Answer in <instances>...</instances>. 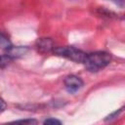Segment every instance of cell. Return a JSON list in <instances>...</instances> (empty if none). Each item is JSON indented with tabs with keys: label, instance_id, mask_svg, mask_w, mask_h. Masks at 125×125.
Wrapping results in <instances>:
<instances>
[{
	"label": "cell",
	"instance_id": "obj_1",
	"mask_svg": "<svg viewBox=\"0 0 125 125\" xmlns=\"http://www.w3.org/2000/svg\"><path fill=\"white\" fill-rule=\"evenodd\" d=\"M110 61H111L110 54L104 51H99V52L86 54L83 63L89 71L97 72L103 69L104 67H105L106 65H108Z\"/></svg>",
	"mask_w": 125,
	"mask_h": 125
},
{
	"label": "cell",
	"instance_id": "obj_2",
	"mask_svg": "<svg viewBox=\"0 0 125 125\" xmlns=\"http://www.w3.org/2000/svg\"><path fill=\"white\" fill-rule=\"evenodd\" d=\"M53 53L57 56L66 58L70 61L79 62V63H83L85 57H86L85 52H83L82 50H79L73 46H62V47L54 48Z\"/></svg>",
	"mask_w": 125,
	"mask_h": 125
},
{
	"label": "cell",
	"instance_id": "obj_3",
	"mask_svg": "<svg viewBox=\"0 0 125 125\" xmlns=\"http://www.w3.org/2000/svg\"><path fill=\"white\" fill-rule=\"evenodd\" d=\"M64 86L70 93H75L83 86V81L76 75H68L64 79Z\"/></svg>",
	"mask_w": 125,
	"mask_h": 125
},
{
	"label": "cell",
	"instance_id": "obj_4",
	"mask_svg": "<svg viewBox=\"0 0 125 125\" xmlns=\"http://www.w3.org/2000/svg\"><path fill=\"white\" fill-rule=\"evenodd\" d=\"M36 47L41 54H47L54 50V43L51 38H40L36 42Z\"/></svg>",
	"mask_w": 125,
	"mask_h": 125
},
{
	"label": "cell",
	"instance_id": "obj_5",
	"mask_svg": "<svg viewBox=\"0 0 125 125\" xmlns=\"http://www.w3.org/2000/svg\"><path fill=\"white\" fill-rule=\"evenodd\" d=\"M38 121L34 118H26V119H20L16 121H12L7 123L6 125H37Z\"/></svg>",
	"mask_w": 125,
	"mask_h": 125
},
{
	"label": "cell",
	"instance_id": "obj_6",
	"mask_svg": "<svg viewBox=\"0 0 125 125\" xmlns=\"http://www.w3.org/2000/svg\"><path fill=\"white\" fill-rule=\"evenodd\" d=\"M12 47L13 46H12V43L9 40V38L5 34H3L2 32H0V49L9 51Z\"/></svg>",
	"mask_w": 125,
	"mask_h": 125
},
{
	"label": "cell",
	"instance_id": "obj_7",
	"mask_svg": "<svg viewBox=\"0 0 125 125\" xmlns=\"http://www.w3.org/2000/svg\"><path fill=\"white\" fill-rule=\"evenodd\" d=\"M12 60H13V58L10 57L8 54L0 55V68H5L6 66H8L11 63Z\"/></svg>",
	"mask_w": 125,
	"mask_h": 125
},
{
	"label": "cell",
	"instance_id": "obj_8",
	"mask_svg": "<svg viewBox=\"0 0 125 125\" xmlns=\"http://www.w3.org/2000/svg\"><path fill=\"white\" fill-rule=\"evenodd\" d=\"M43 124L44 125H62V122L59 119H56V118H48L44 121Z\"/></svg>",
	"mask_w": 125,
	"mask_h": 125
},
{
	"label": "cell",
	"instance_id": "obj_9",
	"mask_svg": "<svg viewBox=\"0 0 125 125\" xmlns=\"http://www.w3.org/2000/svg\"><path fill=\"white\" fill-rule=\"evenodd\" d=\"M6 109V103L5 101L0 97V113H2Z\"/></svg>",
	"mask_w": 125,
	"mask_h": 125
},
{
	"label": "cell",
	"instance_id": "obj_10",
	"mask_svg": "<svg viewBox=\"0 0 125 125\" xmlns=\"http://www.w3.org/2000/svg\"><path fill=\"white\" fill-rule=\"evenodd\" d=\"M122 110H123V107H121V108H120L119 110H117V111H114V112H113L112 114H110V115H108L106 119H111V118H113L114 116H116V115H118V114H119V113H120V112H121Z\"/></svg>",
	"mask_w": 125,
	"mask_h": 125
}]
</instances>
